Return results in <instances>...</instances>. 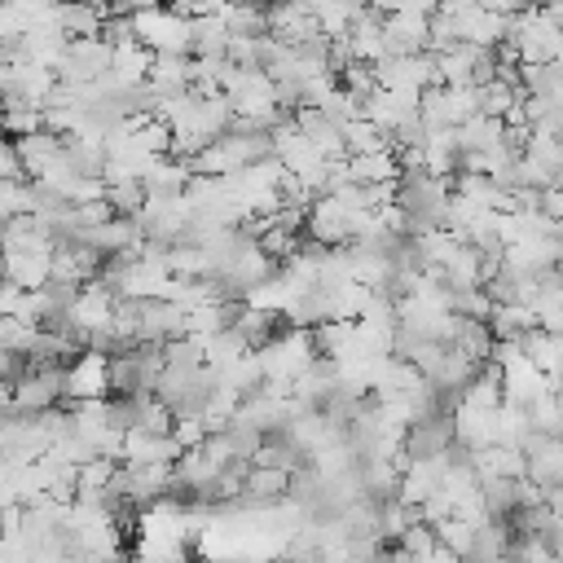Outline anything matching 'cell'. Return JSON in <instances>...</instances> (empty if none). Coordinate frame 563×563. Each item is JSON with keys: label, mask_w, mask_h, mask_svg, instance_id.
Segmentation results:
<instances>
[{"label": "cell", "mask_w": 563, "mask_h": 563, "mask_svg": "<svg viewBox=\"0 0 563 563\" xmlns=\"http://www.w3.org/2000/svg\"><path fill=\"white\" fill-rule=\"evenodd\" d=\"M479 479H528V457L523 449H510V444H488L479 453H471Z\"/></svg>", "instance_id": "obj_5"}, {"label": "cell", "mask_w": 563, "mask_h": 563, "mask_svg": "<svg viewBox=\"0 0 563 563\" xmlns=\"http://www.w3.org/2000/svg\"><path fill=\"white\" fill-rule=\"evenodd\" d=\"M290 488H295V475H290V471H282V466H251V475H246V497H242V506H246V510L282 506V501L290 497Z\"/></svg>", "instance_id": "obj_4"}, {"label": "cell", "mask_w": 563, "mask_h": 563, "mask_svg": "<svg viewBox=\"0 0 563 563\" xmlns=\"http://www.w3.org/2000/svg\"><path fill=\"white\" fill-rule=\"evenodd\" d=\"M541 541H545V545H550V554L563 563V515H554V523H550V532H545Z\"/></svg>", "instance_id": "obj_14"}, {"label": "cell", "mask_w": 563, "mask_h": 563, "mask_svg": "<svg viewBox=\"0 0 563 563\" xmlns=\"http://www.w3.org/2000/svg\"><path fill=\"white\" fill-rule=\"evenodd\" d=\"M400 550H405V554H409L413 563H422V559H431V554L440 550V541H435V528L418 519V523H413V528L405 532V541H400Z\"/></svg>", "instance_id": "obj_11"}, {"label": "cell", "mask_w": 563, "mask_h": 563, "mask_svg": "<svg viewBox=\"0 0 563 563\" xmlns=\"http://www.w3.org/2000/svg\"><path fill=\"white\" fill-rule=\"evenodd\" d=\"M541 216L563 224V189H545V194H541Z\"/></svg>", "instance_id": "obj_13"}, {"label": "cell", "mask_w": 563, "mask_h": 563, "mask_svg": "<svg viewBox=\"0 0 563 563\" xmlns=\"http://www.w3.org/2000/svg\"><path fill=\"white\" fill-rule=\"evenodd\" d=\"M479 497L488 519H515L523 510L519 501V479H479Z\"/></svg>", "instance_id": "obj_8"}, {"label": "cell", "mask_w": 563, "mask_h": 563, "mask_svg": "<svg viewBox=\"0 0 563 563\" xmlns=\"http://www.w3.org/2000/svg\"><path fill=\"white\" fill-rule=\"evenodd\" d=\"M510 550H515L510 519H488V523H479V532H475V550H471L466 563H501Z\"/></svg>", "instance_id": "obj_7"}, {"label": "cell", "mask_w": 563, "mask_h": 563, "mask_svg": "<svg viewBox=\"0 0 563 563\" xmlns=\"http://www.w3.org/2000/svg\"><path fill=\"white\" fill-rule=\"evenodd\" d=\"M136 40L154 53V57H163V53H194V22L185 18V13H176V9H136Z\"/></svg>", "instance_id": "obj_1"}, {"label": "cell", "mask_w": 563, "mask_h": 563, "mask_svg": "<svg viewBox=\"0 0 563 563\" xmlns=\"http://www.w3.org/2000/svg\"><path fill=\"white\" fill-rule=\"evenodd\" d=\"M457 449V427L453 418H422L405 427V457L409 462H431V457H449Z\"/></svg>", "instance_id": "obj_3"}, {"label": "cell", "mask_w": 563, "mask_h": 563, "mask_svg": "<svg viewBox=\"0 0 563 563\" xmlns=\"http://www.w3.org/2000/svg\"><path fill=\"white\" fill-rule=\"evenodd\" d=\"M0 185H31V172H26V163H22L13 141L0 145Z\"/></svg>", "instance_id": "obj_12"}, {"label": "cell", "mask_w": 563, "mask_h": 563, "mask_svg": "<svg viewBox=\"0 0 563 563\" xmlns=\"http://www.w3.org/2000/svg\"><path fill=\"white\" fill-rule=\"evenodd\" d=\"M84 400H110V356L106 352H84L66 369V405Z\"/></svg>", "instance_id": "obj_2"}, {"label": "cell", "mask_w": 563, "mask_h": 563, "mask_svg": "<svg viewBox=\"0 0 563 563\" xmlns=\"http://www.w3.org/2000/svg\"><path fill=\"white\" fill-rule=\"evenodd\" d=\"M4 282L22 286V290H44L53 282V255H4Z\"/></svg>", "instance_id": "obj_6"}, {"label": "cell", "mask_w": 563, "mask_h": 563, "mask_svg": "<svg viewBox=\"0 0 563 563\" xmlns=\"http://www.w3.org/2000/svg\"><path fill=\"white\" fill-rule=\"evenodd\" d=\"M475 532H479V523H471V519H457V515H449L444 523H435V541H440V550H449L453 559H471V550H475Z\"/></svg>", "instance_id": "obj_10"}, {"label": "cell", "mask_w": 563, "mask_h": 563, "mask_svg": "<svg viewBox=\"0 0 563 563\" xmlns=\"http://www.w3.org/2000/svg\"><path fill=\"white\" fill-rule=\"evenodd\" d=\"M453 347H462V352H466V356H475L479 365H493V352H497L493 325H488V321H466V317H462V325H457V339H453Z\"/></svg>", "instance_id": "obj_9"}]
</instances>
